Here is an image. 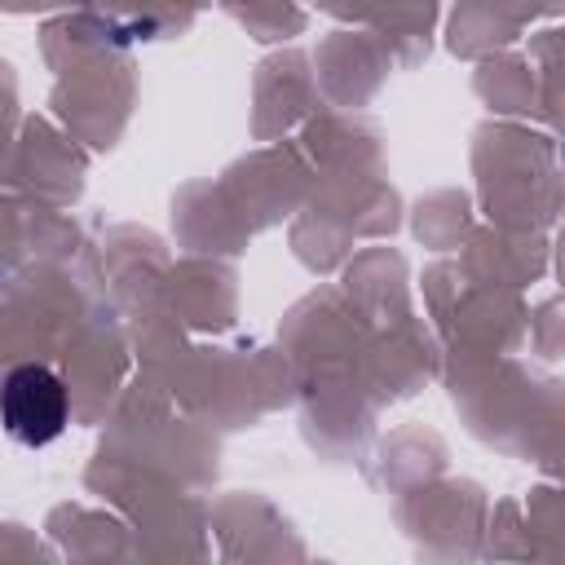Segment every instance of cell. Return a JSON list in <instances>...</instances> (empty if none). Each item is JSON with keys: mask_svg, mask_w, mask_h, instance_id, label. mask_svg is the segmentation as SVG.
Wrapping results in <instances>:
<instances>
[{"mask_svg": "<svg viewBox=\"0 0 565 565\" xmlns=\"http://www.w3.org/2000/svg\"><path fill=\"white\" fill-rule=\"evenodd\" d=\"M66 384L49 366H13L0 384V424L22 446H49L66 428Z\"/></svg>", "mask_w": 565, "mask_h": 565, "instance_id": "6da1fadb", "label": "cell"}]
</instances>
